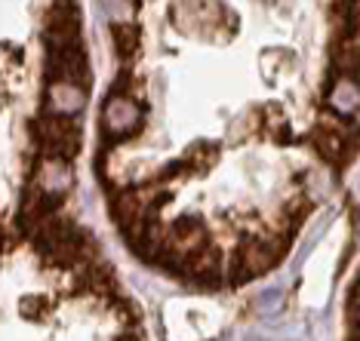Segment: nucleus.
I'll list each match as a JSON object with an SVG mask.
<instances>
[{
    "label": "nucleus",
    "instance_id": "obj_5",
    "mask_svg": "<svg viewBox=\"0 0 360 341\" xmlns=\"http://www.w3.org/2000/svg\"><path fill=\"white\" fill-rule=\"evenodd\" d=\"M330 105L335 111H354L360 105V89L351 83V80H342V83L330 93Z\"/></svg>",
    "mask_w": 360,
    "mask_h": 341
},
{
    "label": "nucleus",
    "instance_id": "obj_6",
    "mask_svg": "<svg viewBox=\"0 0 360 341\" xmlns=\"http://www.w3.org/2000/svg\"><path fill=\"white\" fill-rule=\"evenodd\" d=\"M216 157H219L216 148H207V151H203V145H194V148L185 154V163H188V160H194L198 166H212V163H216Z\"/></svg>",
    "mask_w": 360,
    "mask_h": 341
},
{
    "label": "nucleus",
    "instance_id": "obj_3",
    "mask_svg": "<svg viewBox=\"0 0 360 341\" xmlns=\"http://www.w3.org/2000/svg\"><path fill=\"white\" fill-rule=\"evenodd\" d=\"M333 71L339 77H360V46L354 40L333 46Z\"/></svg>",
    "mask_w": 360,
    "mask_h": 341
},
{
    "label": "nucleus",
    "instance_id": "obj_7",
    "mask_svg": "<svg viewBox=\"0 0 360 341\" xmlns=\"http://www.w3.org/2000/svg\"><path fill=\"white\" fill-rule=\"evenodd\" d=\"M129 83H133V77H129V71H120L117 80H114L111 89H108V102H114V99H124V93L129 95Z\"/></svg>",
    "mask_w": 360,
    "mask_h": 341
},
{
    "label": "nucleus",
    "instance_id": "obj_1",
    "mask_svg": "<svg viewBox=\"0 0 360 341\" xmlns=\"http://www.w3.org/2000/svg\"><path fill=\"white\" fill-rule=\"evenodd\" d=\"M46 80L50 83H71L77 89L89 86V65L84 46H68V50H46Z\"/></svg>",
    "mask_w": 360,
    "mask_h": 341
},
{
    "label": "nucleus",
    "instance_id": "obj_4",
    "mask_svg": "<svg viewBox=\"0 0 360 341\" xmlns=\"http://www.w3.org/2000/svg\"><path fill=\"white\" fill-rule=\"evenodd\" d=\"M111 40H114V46H117L120 59H129V55L136 53V46H139V31H136V25L114 22V25H111Z\"/></svg>",
    "mask_w": 360,
    "mask_h": 341
},
{
    "label": "nucleus",
    "instance_id": "obj_2",
    "mask_svg": "<svg viewBox=\"0 0 360 341\" xmlns=\"http://www.w3.org/2000/svg\"><path fill=\"white\" fill-rule=\"evenodd\" d=\"M84 89L71 86V83H50V93H46V108L56 111V114H68L75 117V111H80L84 105Z\"/></svg>",
    "mask_w": 360,
    "mask_h": 341
}]
</instances>
